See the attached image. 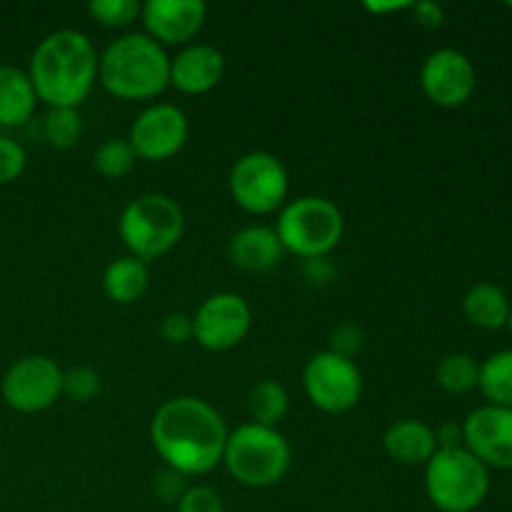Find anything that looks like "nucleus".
Returning a JSON list of instances; mask_svg holds the SVG:
<instances>
[{"label":"nucleus","instance_id":"8","mask_svg":"<svg viewBox=\"0 0 512 512\" xmlns=\"http://www.w3.org/2000/svg\"><path fill=\"white\" fill-rule=\"evenodd\" d=\"M230 195L250 215H270L288 200L290 178L280 158L265 150H253L235 160L230 170Z\"/></svg>","mask_w":512,"mask_h":512},{"label":"nucleus","instance_id":"7","mask_svg":"<svg viewBox=\"0 0 512 512\" xmlns=\"http://www.w3.org/2000/svg\"><path fill=\"white\" fill-rule=\"evenodd\" d=\"M425 493L440 512H473L490 493V473L465 448L438 450L425 463Z\"/></svg>","mask_w":512,"mask_h":512},{"label":"nucleus","instance_id":"6","mask_svg":"<svg viewBox=\"0 0 512 512\" xmlns=\"http://www.w3.org/2000/svg\"><path fill=\"white\" fill-rule=\"evenodd\" d=\"M273 230L285 253L318 260L338 248L345 233V220L338 205L328 198L303 195L280 208L278 225Z\"/></svg>","mask_w":512,"mask_h":512},{"label":"nucleus","instance_id":"34","mask_svg":"<svg viewBox=\"0 0 512 512\" xmlns=\"http://www.w3.org/2000/svg\"><path fill=\"white\" fill-rule=\"evenodd\" d=\"M410 8H413L415 20H418L423 28H438L445 18L443 5L433 3V0H423V3H415V5H410Z\"/></svg>","mask_w":512,"mask_h":512},{"label":"nucleus","instance_id":"9","mask_svg":"<svg viewBox=\"0 0 512 512\" xmlns=\"http://www.w3.org/2000/svg\"><path fill=\"white\" fill-rule=\"evenodd\" d=\"M303 388L310 403L330 415L353 410L363 395V375L355 360L333 350H320L305 363Z\"/></svg>","mask_w":512,"mask_h":512},{"label":"nucleus","instance_id":"23","mask_svg":"<svg viewBox=\"0 0 512 512\" xmlns=\"http://www.w3.org/2000/svg\"><path fill=\"white\" fill-rule=\"evenodd\" d=\"M478 388L488 400V405L512 408V348L490 355L480 365Z\"/></svg>","mask_w":512,"mask_h":512},{"label":"nucleus","instance_id":"33","mask_svg":"<svg viewBox=\"0 0 512 512\" xmlns=\"http://www.w3.org/2000/svg\"><path fill=\"white\" fill-rule=\"evenodd\" d=\"M183 475L173 473V470L165 468V473L158 475V480H155V493L160 495V500H165V503H178L180 495L185 493V485H183Z\"/></svg>","mask_w":512,"mask_h":512},{"label":"nucleus","instance_id":"24","mask_svg":"<svg viewBox=\"0 0 512 512\" xmlns=\"http://www.w3.org/2000/svg\"><path fill=\"white\" fill-rule=\"evenodd\" d=\"M480 365L468 353H450L435 368V383L445 390V393L463 395L478 388Z\"/></svg>","mask_w":512,"mask_h":512},{"label":"nucleus","instance_id":"30","mask_svg":"<svg viewBox=\"0 0 512 512\" xmlns=\"http://www.w3.org/2000/svg\"><path fill=\"white\" fill-rule=\"evenodd\" d=\"M175 512H225L223 500L208 485H193L180 495Z\"/></svg>","mask_w":512,"mask_h":512},{"label":"nucleus","instance_id":"38","mask_svg":"<svg viewBox=\"0 0 512 512\" xmlns=\"http://www.w3.org/2000/svg\"><path fill=\"white\" fill-rule=\"evenodd\" d=\"M508 8H512V3H508Z\"/></svg>","mask_w":512,"mask_h":512},{"label":"nucleus","instance_id":"15","mask_svg":"<svg viewBox=\"0 0 512 512\" xmlns=\"http://www.w3.org/2000/svg\"><path fill=\"white\" fill-rule=\"evenodd\" d=\"M208 5L203 0H148L140 5L145 35L158 45H188L203 30Z\"/></svg>","mask_w":512,"mask_h":512},{"label":"nucleus","instance_id":"11","mask_svg":"<svg viewBox=\"0 0 512 512\" xmlns=\"http://www.w3.org/2000/svg\"><path fill=\"white\" fill-rule=\"evenodd\" d=\"M253 325L250 305L235 293H215L193 315V340L210 353H225L245 340Z\"/></svg>","mask_w":512,"mask_h":512},{"label":"nucleus","instance_id":"12","mask_svg":"<svg viewBox=\"0 0 512 512\" xmlns=\"http://www.w3.org/2000/svg\"><path fill=\"white\" fill-rule=\"evenodd\" d=\"M190 135L188 115L170 103H155L135 118L128 143L135 158L148 163H163L185 148Z\"/></svg>","mask_w":512,"mask_h":512},{"label":"nucleus","instance_id":"16","mask_svg":"<svg viewBox=\"0 0 512 512\" xmlns=\"http://www.w3.org/2000/svg\"><path fill=\"white\" fill-rule=\"evenodd\" d=\"M225 58L215 45H185L170 58V85L183 95H205L223 80Z\"/></svg>","mask_w":512,"mask_h":512},{"label":"nucleus","instance_id":"27","mask_svg":"<svg viewBox=\"0 0 512 512\" xmlns=\"http://www.w3.org/2000/svg\"><path fill=\"white\" fill-rule=\"evenodd\" d=\"M88 13L103 28H128L140 18V3L135 0H93L88 5Z\"/></svg>","mask_w":512,"mask_h":512},{"label":"nucleus","instance_id":"31","mask_svg":"<svg viewBox=\"0 0 512 512\" xmlns=\"http://www.w3.org/2000/svg\"><path fill=\"white\" fill-rule=\"evenodd\" d=\"M363 343H365V333L353 323L338 325V328L330 333V350L343 355V358L353 360V355L360 353Z\"/></svg>","mask_w":512,"mask_h":512},{"label":"nucleus","instance_id":"29","mask_svg":"<svg viewBox=\"0 0 512 512\" xmlns=\"http://www.w3.org/2000/svg\"><path fill=\"white\" fill-rule=\"evenodd\" d=\"M25 163H28V155L23 145L8 135H0V185L15 183L23 175Z\"/></svg>","mask_w":512,"mask_h":512},{"label":"nucleus","instance_id":"14","mask_svg":"<svg viewBox=\"0 0 512 512\" xmlns=\"http://www.w3.org/2000/svg\"><path fill=\"white\" fill-rule=\"evenodd\" d=\"M463 448L485 468L512 470V408L483 405L463 423Z\"/></svg>","mask_w":512,"mask_h":512},{"label":"nucleus","instance_id":"20","mask_svg":"<svg viewBox=\"0 0 512 512\" xmlns=\"http://www.w3.org/2000/svg\"><path fill=\"white\" fill-rule=\"evenodd\" d=\"M150 283L148 263L123 255L108 263L103 273V293L105 298L113 300L115 305H133L145 295Z\"/></svg>","mask_w":512,"mask_h":512},{"label":"nucleus","instance_id":"4","mask_svg":"<svg viewBox=\"0 0 512 512\" xmlns=\"http://www.w3.org/2000/svg\"><path fill=\"white\" fill-rule=\"evenodd\" d=\"M290 443L278 428L243 423L228 433V443L223 450V465L235 483L245 488L263 490L273 488L288 475Z\"/></svg>","mask_w":512,"mask_h":512},{"label":"nucleus","instance_id":"1","mask_svg":"<svg viewBox=\"0 0 512 512\" xmlns=\"http://www.w3.org/2000/svg\"><path fill=\"white\" fill-rule=\"evenodd\" d=\"M150 443L173 473L183 478L208 475L223 463L228 428L210 403L193 395H178L155 410Z\"/></svg>","mask_w":512,"mask_h":512},{"label":"nucleus","instance_id":"5","mask_svg":"<svg viewBox=\"0 0 512 512\" xmlns=\"http://www.w3.org/2000/svg\"><path fill=\"white\" fill-rule=\"evenodd\" d=\"M185 215L165 193H143L130 200L118 220V235L128 255L150 263L163 258L183 238Z\"/></svg>","mask_w":512,"mask_h":512},{"label":"nucleus","instance_id":"25","mask_svg":"<svg viewBox=\"0 0 512 512\" xmlns=\"http://www.w3.org/2000/svg\"><path fill=\"white\" fill-rule=\"evenodd\" d=\"M43 135L50 148H75L83 138V118H80L78 108H50L43 120Z\"/></svg>","mask_w":512,"mask_h":512},{"label":"nucleus","instance_id":"26","mask_svg":"<svg viewBox=\"0 0 512 512\" xmlns=\"http://www.w3.org/2000/svg\"><path fill=\"white\" fill-rule=\"evenodd\" d=\"M135 150L130 148L128 138H108L93 155L95 173L105 180H120L135 168Z\"/></svg>","mask_w":512,"mask_h":512},{"label":"nucleus","instance_id":"10","mask_svg":"<svg viewBox=\"0 0 512 512\" xmlns=\"http://www.w3.org/2000/svg\"><path fill=\"white\" fill-rule=\"evenodd\" d=\"M63 373L48 355H25L3 375V400L18 413H43L63 395Z\"/></svg>","mask_w":512,"mask_h":512},{"label":"nucleus","instance_id":"2","mask_svg":"<svg viewBox=\"0 0 512 512\" xmlns=\"http://www.w3.org/2000/svg\"><path fill=\"white\" fill-rule=\"evenodd\" d=\"M28 78L48 108H78L98 80V53L80 30H55L33 50Z\"/></svg>","mask_w":512,"mask_h":512},{"label":"nucleus","instance_id":"17","mask_svg":"<svg viewBox=\"0 0 512 512\" xmlns=\"http://www.w3.org/2000/svg\"><path fill=\"white\" fill-rule=\"evenodd\" d=\"M230 263L245 273H268L283 260L285 250L278 233L265 225H248L230 238Z\"/></svg>","mask_w":512,"mask_h":512},{"label":"nucleus","instance_id":"21","mask_svg":"<svg viewBox=\"0 0 512 512\" xmlns=\"http://www.w3.org/2000/svg\"><path fill=\"white\" fill-rule=\"evenodd\" d=\"M510 300L503 288L493 283H478L465 293L463 315L480 330H500L510 320Z\"/></svg>","mask_w":512,"mask_h":512},{"label":"nucleus","instance_id":"37","mask_svg":"<svg viewBox=\"0 0 512 512\" xmlns=\"http://www.w3.org/2000/svg\"><path fill=\"white\" fill-rule=\"evenodd\" d=\"M508 328H510V333H512V310H510V320H508Z\"/></svg>","mask_w":512,"mask_h":512},{"label":"nucleus","instance_id":"35","mask_svg":"<svg viewBox=\"0 0 512 512\" xmlns=\"http://www.w3.org/2000/svg\"><path fill=\"white\" fill-rule=\"evenodd\" d=\"M435 443H438V450L463 448V425L443 423L435 428Z\"/></svg>","mask_w":512,"mask_h":512},{"label":"nucleus","instance_id":"3","mask_svg":"<svg viewBox=\"0 0 512 512\" xmlns=\"http://www.w3.org/2000/svg\"><path fill=\"white\" fill-rule=\"evenodd\" d=\"M98 80L118 100H153L170 85V55L145 33H125L98 55Z\"/></svg>","mask_w":512,"mask_h":512},{"label":"nucleus","instance_id":"18","mask_svg":"<svg viewBox=\"0 0 512 512\" xmlns=\"http://www.w3.org/2000/svg\"><path fill=\"white\" fill-rule=\"evenodd\" d=\"M383 450L390 460L400 465H425L438 453L435 430L423 420H398L385 430Z\"/></svg>","mask_w":512,"mask_h":512},{"label":"nucleus","instance_id":"22","mask_svg":"<svg viewBox=\"0 0 512 512\" xmlns=\"http://www.w3.org/2000/svg\"><path fill=\"white\" fill-rule=\"evenodd\" d=\"M290 398L288 390L278 380H260L248 393V415L250 423L265 425V428H278L280 420L288 415Z\"/></svg>","mask_w":512,"mask_h":512},{"label":"nucleus","instance_id":"32","mask_svg":"<svg viewBox=\"0 0 512 512\" xmlns=\"http://www.w3.org/2000/svg\"><path fill=\"white\" fill-rule=\"evenodd\" d=\"M158 333L165 343L185 345L193 340V318L185 313H170L160 320Z\"/></svg>","mask_w":512,"mask_h":512},{"label":"nucleus","instance_id":"13","mask_svg":"<svg viewBox=\"0 0 512 512\" xmlns=\"http://www.w3.org/2000/svg\"><path fill=\"white\" fill-rule=\"evenodd\" d=\"M475 65L455 48H440L420 68V88L440 108H460L475 93Z\"/></svg>","mask_w":512,"mask_h":512},{"label":"nucleus","instance_id":"19","mask_svg":"<svg viewBox=\"0 0 512 512\" xmlns=\"http://www.w3.org/2000/svg\"><path fill=\"white\" fill-rule=\"evenodd\" d=\"M38 105L28 73L13 65H0V128H20Z\"/></svg>","mask_w":512,"mask_h":512},{"label":"nucleus","instance_id":"36","mask_svg":"<svg viewBox=\"0 0 512 512\" xmlns=\"http://www.w3.org/2000/svg\"><path fill=\"white\" fill-rule=\"evenodd\" d=\"M400 8H408L405 3H388V5H378V3H370L368 10L370 13H385V10H400Z\"/></svg>","mask_w":512,"mask_h":512},{"label":"nucleus","instance_id":"28","mask_svg":"<svg viewBox=\"0 0 512 512\" xmlns=\"http://www.w3.org/2000/svg\"><path fill=\"white\" fill-rule=\"evenodd\" d=\"M103 380H100L98 370L88 368V365H75V368L63 373V395H68L75 403H90L100 395Z\"/></svg>","mask_w":512,"mask_h":512}]
</instances>
